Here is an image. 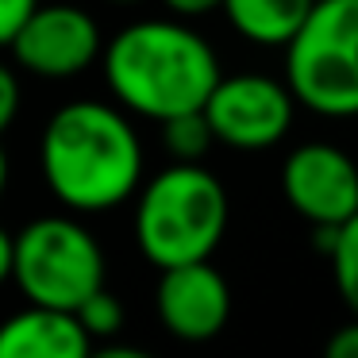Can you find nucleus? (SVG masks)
<instances>
[{
	"label": "nucleus",
	"instance_id": "1",
	"mask_svg": "<svg viewBox=\"0 0 358 358\" xmlns=\"http://www.w3.org/2000/svg\"><path fill=\"white\" fill-rule=\"evenodd\" d=\"M39 166L55 201L70 212H112L139 193L143 143L120 108L73 101L50 116L39 143Z\"/></svg>",
	"mask_w": 358,
	"mask_h": 358
},
{
	"label": "nucleus",
	"instance_id": "2",
	"mask_svg": "<svg viewBox=\"0 0 358 358\" xmlns=\"http://www.w3.org/2000/svg\"><path fill=\"white\" fill-rule=\"evenodd\" d=\"M220 58L204 35L178 20L127 24L104 47V81L127 112L143 120L201 112L220 85Z\"/></svg>",
	"mask_w": 358,
	"mask_h": 358
},
{
	"label": "nucleus",
	"instance_id": "3",
	"mask_svg": "<svg viewBox=\"0 0 358 358\" xmlns=\"http://www.w3.org/2000/svg\"><path fill=\"white\" fill-rule=\"evenodd\" d=\"M227 189L201 162H173L139 189L135 243L158 270L204 262L227 231Z\"/></svg>",
	"mask_w": 358,
	"mask_h": 358
},
{
	"label": "nucleus",
	"instance_id": "4",
	"mask_svg": "<svg viewBox=\"0 0 358 358\" xmlns=\"http://www.w3.org/2000/svg\"><path fill=\"white\" fill-rule=\"evenodd\" d=\"M285 81L308 112L358 116V0H316L285 47Z\"/></svg>",
	"mask_w": 358,
	"mask_h": 358
},
{
	"label": "nucleus",
	"instance_id": "5",
	"mask_svg": "<svg viewBox=\"0 0 358 358\" xmlns=\"http://www.w3.org/2000/svg\"><path fill=\"white\" fill-rule=\"evenodd\" d=\"M12 281L27 304L78 312L96 289H104V250L73 216H39L16 235Z\"/></svg>",
	"mask_w": 358,
	"mask_h": 358
},
{
	"label": "nucleus",
	"instance_id": "6",
	"mask_svg": "<svg viewBox=\"0 0 358 358\" xmlns=\"http://www.w3.org/2000/svg\"><path fill=\"white\" fill-rule=\"evenodd\" d=\"M296 96L289 81L262 78V73H231L212 89L204 116H208L216 143L235 150H266L281 143L293 127Z\"/></svg>",
	"mask_w": 358,
	"mask_h": 358
},
{
	"label": "nucleus",
	"instance_id": "7",
	"mask_svg": "<svg viewBox=\"0 0 358 358\" xmlns=\"http://www.w3.org/2000/svg\"><path fill=\"white\" fill-rule=\"evenodd\" d=\"M16 66L47 81H70L104 58L96 20L73 4H39L12 39Z\"/></svg>",
	"mask_w": 358,
	"mask_h": 358
},
{
	"label": "nucleus",
	"instance_id": "8",
	"mask_svg": "<svg viewBox=\"0 0 358 358\" xmlns=\"http://www.w3.org/2000/svg\"><path fill=\"white\" fill-rule=\"evenodd\" d=\"M281 193L308 224H347L358 212V166L331 143H304L281 166Z\"/></svg>",
	"mask_w": 358,
	"mask_h": 358
},
{
	"label": "nucleus",
	"instance_id": "9",
	"mask_svg": "<svg viewBox=\"0 0 358 358\" xmlns=\"http://www.w3.org/2000/svg\"><path fill=\"white\" fill-rule=\"evenodd\" d=\"M155 289V312L158 324L181 343H208L227 327L231 316V289L216 266L204 262H181L170 270H158Z\"/></svg>",
	"mask_w": 358,
	"mask_h": 358
},
{
	"label": "nucleus",
	"instance_id": "10",
	"mask_svg": "<svg viewBox=\"0 0 358 358\" xmlns=\"http://www.w3.org/2000/svg\"><path fill=\"white\" fill-rule=\"evenodd\" d=\"M93 335L78 312L27 304L0 324V358H89Z\"/></svg>",
	"mask_w": 358,
	"mask_h": 358
},
{
	"label": "nucleus",
	"instance_id": "11",
	"mask_svg": "<svg viewBox=\"0 0 358 358\" xmlns=\"http://www.w3.org/2000/svg\"><path fill=\"white\" fill-rule=\"evenodd\" d=\"M316 0H224L231 27L255 47H281L296 39Z\"/></svg>",
	"mask_w": 358,
	"mask_h": 358
},
{
	"label": "nucleus",
	"instance_id": "12",
	"mask_svg": "<svg viewBox=\"0 0 358 358\" xmlns=\"http://www.w3.org/2000/svg\"><path fill=\"white\" fill-rule=\"evenodd\" d=\"M212 143H216V131H212L204 108L162 120V147L173 162H201Z\"/></svg>",
	"mask_w": 358,
	"mask_h": 358
},
{
	"label": "nucleus",
	"instance_id": "13",
	"mask_svg": "<svg viewBox=\"0 0 358 358\" xmlns=\"http://www.w3.org/2000/svg\"><path fill=\"white\" fill-rule=\"evenodd\" d=\"M327 262H331V278L343 304L358 316V212L347 224H339V239H335V250L327 255Z\"/></svg>",
	"mask_w": 358,
	"mask_h": 358
},
{
	"label": "nucleus",
	"instance_id": "14",
	"mask_svg": "<svg viewBox=\"0 0 358 358\" xmlns=\"http://www.w3.org/2000/svg\"><path fill=\"white\" fill-rule=\"evenodd\" d=\"M78 320L85 324V331L93 335V339H112V335L124 327V304H120L108 289H96V293L78 308Z\"/></svg>",
	"mask_w": 358,
	"mask_h": 358
},
{
	"label": "nucleus",
	"instance_id": "15",
	"mask_svg": "<svg viewBox=\"0 0 358 358\" xmlns=\"http://www.w3.org/2000/svg\"><path fill=\"white\" fill-rule=\"evenodd\" d=\"M35 8H39V0H0V47H12V39Z\"/></svg>",
	"mask_w": 358,
	"mask_h": 358
},
{
	"label": "nucleus",
	"instance_id": "16",
	"mask_svg": "<svg viewBox=\"0 0 358 358\" xmlns=\"http://www.w3.org/2000/svg\"><path fill=\"white\" fill-rule=\"evenodd\" d=\"M20 116V78L12 66L0 62V135L8 131Z\"/></svg>",
	"mask_w": 358,
	"mask_h": 358
},
{
	"label": "nucleus",
	"instance_id": "17",
	"mask_svg": "<svg viewBox=\"0 0 358 358\" xmlns=\"http://www.w3.org/2000/svg\"><path fill=\"white\" fill-rule=\"evenodd\" d=\"M324 358H358V316L350 324H343L339 331L327 339Z\"/></svg>",
	"mask_w": 358,
	"mask_h": 358
},
{
	"label": "nucleus",
	"instance_id": "18",
	"mask_svg": "<svg viewBox=\"0 0 358 358\" xmlns=\"http://www.w3.org/2000/svg\"><path fill=\"white\" fill-rule=\"evenodd\" d=\"M162 4L181 20H196V16H208V12L224 8V0H162Z\"/></svg>",
	"mask_w": 358,
	"mask_h": 358
},
{
	"label": "nucleus",
	"instance_id": "19",
	"mask_svg": "<svg viewBox=\"0 0 358 358\" xmlns=\"http://www.w3.org/2000/svg\"><path fill=\"white\" fill-rule=\"evenodd\" d=\"M12 273H16V235L0 227V285L12 281Z\"/></svg>",
	"mask_w": 358,
	"mask_h": 358
},
{
	"label": "nucleus",
	"instance_id": "20",
	"mask_svg": "<svg viewBox=\"0 0 358 358\" xmlns=\"http://www.w3.org/2000/svg\"><path fill=\"white\" fill-rule=\"evenodd\" d=\"M89 358H155V355L139 347H104V350H93Z\"/></svg>",
	"mask_w": 358,
	"mask_h": 358
},
{
	"label": "nucleus",
	"instance_id": "21",
	"mask_svg": "<svg viewBox=\"0 0 358 358\" xmlns=\"http://www.w3.org/2000/svg\"><path fill=\"white\" fill-rule=\"evenodd\" d=\"M4 185H8V155L0 147V193H4Z\"/></svg>",
	"mask_w": 358,
	"mask_h": 358
},
{
	"label": "nucleus",
	"instance_id": "22",
	"mask_svg": "<svg viewBox=\"0 0 358 358\" xmlns=\"http://www.w3.org/2000/svg\"><path fill=\"white\" fill-rule=\"evenodd\" d=\"M112 4H135V0H112Z\"/></svg>",
	"mask_w": 358,
	"mask_h": 358
}]
</instances>
